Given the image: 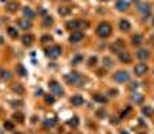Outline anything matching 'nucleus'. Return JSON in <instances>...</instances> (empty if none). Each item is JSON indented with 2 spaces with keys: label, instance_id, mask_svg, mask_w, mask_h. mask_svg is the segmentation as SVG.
I'll return each instance as SVG.
<instances>
[{
  "label": "nucleus",
  "instance_id": "obj_16",
  "mask_svg": "<svg viewBox=\"0 0 154 134\" xmlns=\"http://www.w3.org/2000/svg\"><path fill=\"white\" fill-rule=\"evenodd\" d=\"M119 26H120V29H122V31H125V32H126V31H130V28H131V25H130V22H128V20H120V25H119Z\"/></svg>",
  "mask_w": 154,
  "mask_h": 134
},
{
  "label": "nucleus",
  "instance_id": "obj_31",
  "mask_svg": "<svg viewBox=\"0 0 154 134\" xmlns=\"http://www.w3.org/2000/svg\"><path fill=\"white\" fill-rule=\"evenodd\" d=\"M131 114V106H126V108H125V111H122V117H128V116Z\"/></svg>",
  "mask_w": 154,
  "mask_h": 134
},
{
  "label": "nucleus",
  "instance_id": "obj_27",
  "mask_svg": "<svg viewBox=\"0 0 154 134\" xmlns=\"http://www.w3.org/2000/svg\"><path fill=\"white\" fill-rule=\"evenodd\" d=\"M43 125H45V127H46V128H48V127H49V128H52L54 125H56V120H54V119H46V120H45V123H43Z\"/></svg>",
  "mask_w": 154,
  "mask_h": 134
},
{
  "label": "nucleus",
  "instance_id": "obj_11",
  "mask_svg": "<svg viewBox=\"0 0 154 134\" xmlns=\"http://www.w3.org/2000/svg\"><path fill=\"white\" fill-rule=\"evenodd\" d=\"M119 57H120V62H125V63H130V62H131V54H130V52H126L125 49L119 52Z\"/></svg>",
  "mask_w": 154,
  "mask_h": 134
},
{
  "label": "nucleus",
  "instance_id": "obj_6",
  "mask_svg": "<svg viewBox=\"0 0 154 134\" xmlns=\"http://www.w3.org/2000/svg\"><path fill=\"white\" fill-rule=\"evenodd\" d=\"M134 73H136V76H145L148 73V66L145 63H137L134 66Z\"/></svg>",
  "mask_w": 154,
  "mask_h": 134
},
{
  "label": "nucleus",
  "instance_id": "obj_17",
  "mask_svg": "<svg viewBox=\"0 0 154 134\" xmlns=\"http://www.w3.org/2000/svg\"><path fill=\"white\" fill-rule=\"evenodd\" d=\"M13 119H14V120H17L19 123H22V122H25V116H23L22 113L17 111V113H14V114H13Z\"/></svg>",
  "mask_w": 154,
  "mask_h": 134
},
{
  "label": "nucleus",
  "instance_id": "obj_43",
  "mask_svg": "<svg viewBox=\"0 0 154 134\" xmlns=\"http://www.w3.org/2000/svg\"><path fill=\"white\" fill-rule=\"evenodd\" d=\"M14 134H23V133H14Z\"/></svg>",
  "mask_w": 154,
  "mask_h": 134
},
{
  "label": "nucleus",
  "instance_id": "obj_14",
  "mask_svg": "<svg viewBox=\"0 0 154 134\" xmlns=\"http://www.w3.org/2000/svg\"><path fill=\"white\" fill-rule=\"evenodd\" d=\"M116 6H117V10H119V11H126V10H128V2H125V0H119V2L116 3Z\"/></svg>",
  "mask_w": 154,
  "mask_h": 134
},
{
  "label": "nucleus",
  "instance_id": "obj_5",
  "mask_svg": "<svg viewBox=\"0 0 154 134\" xmlns=\"http://www.w3.org/2000/svg\"><path fill=\"white\" fill-rule=\"evenodd\" d=\"M49 89L56 94V96H63V88L59 82H56V80H51L49 82Z\"/></svg>",
  "mask_w": 154,
  "mask_h": 134
},
{
  "label": "nucleus",
  "instance_id": "obj_39",
  "mask_svg": "<svg viewBox=\"0 0 154 134\" xmlns=\"http://www.w3.org/2000/svg\"><path fill=\"white\" fill-rule=\"evenodd\" d=\"M96 60H97L96 57H91V59H89V65H94V63H96Z\"/></svg>",
  "mask_w": 154,
  "mask_h": 134
},
{
  "label": "nucleus",
  "instance_id": "obj_1",
  "mask_svg": "<svg viewBox=\"0 0 154 134\" xmlns=\"http://www.w3.org/2000/svg\"><path fill=\"white\" fill-rule=\"evenodd\" d=\"M97 35L100 39H106V37H110L111 32H113V28H111V25L108 23V22H102L100 25L97 26V29H96Z\"/></svg>",
  "mask_w": 154,
  "mask_h": 134
},
{
  "label": "nucleus",
  "instance_id": "obj_44",
  "mask_svg": "<svg viewBox=\"0 0 154 134\" xmlns=\"http://www.w3.org/2000/svg\"><path fill=\"white\" fill-rule=\"evenodd\" d=\"M102 2H106V0H102Z\"/></svg>",
  "mask_w": 154,
  "mask_h": 134
},
{
  "label": "nucleus",
  "instance_id": "obj_22",
  "mask_svg": "<svg viewBox=\"0 0 154 134\" xmlns=\"http://www.w3.org/2000/svg\"><path fill=\"white\" fill-rule=\"evenodd\" d=\"M139 11L140 13H148L150 11V5L148 3H140L139 5Z\"/></svg>",
  "mask_w": 154,
  "mask_h": 134
},
{
  "label": "nucleus",
  "instance_id": "obj_42",
  "mask_svg": "<svg viewBox=\"0 0 154 134\" xmlns=\"http://www.w3.org/2000/svg\"><path fill=\"white\" fill-rule=\"evenodd\" d=\"M0 134H3V130H0Z\"/></svg>",
  "mask_w": 154,
  "mask_h": 134
},
{
  "label": "nucleus",
  "instance_id": "obj_2",
  "mask_svg": "<svg viewBox=\"0 0 154 134\" xmlns=\"http://www.w3.org/2000/svg\"><path fill=\"white\" fill-rule=\"evenodd\" d=\"M65 79H66V82L69 85H72V86H82L83 85V77L79 73H69V74L65 76Z\"/></svg>",
  "mask_w": 154,
  "mask_h": 134
},
{
  "label": "nucleus",
  "instance_id": "obj_12",
  "mask_svg": "<svg viewBox=\"0 0 154 134\" xmlns=\"http://www.w3.org/2000/svg\"><path fill=\"white\" fill-rule=\"evenodd\" d=\"M32 42H34V37H32V35H29V34H25L23 37H22V43L25 45V46H29Z\"/></svg>",
  "mask_w": 154,
  "mask_h": 134
},
{
  "label": "nucleus",
  "instance_id": "obj_25",
  "mask_svg": "<svg viewBox=\"0 0 154 134\" xmlns=\"http://www.w3.org/2000/svg\"><path fill=\"white\" fill-rule=\"evenodd\" d=\"M142 40H143V39H142V35H140V34H137V35H134V37H133V40H131V42H133L134 45H140V43H142Z\"/></svg>",
  "mask_w": 154,
  "mask_h": 134
},
{
  "label": "nucleus",
  "instance_id": "obj_45",
  "mask_svg": "<svg viewBox=\"0 0 154 134\" xmlns=\"http://www.w3.org/2000/svg\"><path fill=\"white\" fill-rule=\"evenodd\" d=\"M142 134H145V133H142Z\"/></svg>",
  "mask_w": 154,
  "mask_h": 134
},
{
  "label": "nucleus",
  "instance_id": "obj_34",
  "mask_svg": "<svg viewBox=\"0 0 154 134\" xmlns=\"http://www.w3.org/2000/svg\"><path fill=\"white\" fill-rule=\"evenodd\" d=\"M103 60H105V62H103V65H105L106 68L113 66V62H111V59H108V57H106V59H103Z\"/></svg>",
  "mask_w": 154,
  "mask_h": 134
},
{
  "label": "nucleus",
  "instance_id": "obj_41",
  "mask_svg": "<svg viewBox=\"0 0 154 134\" xmlns=\"http://www.w3.org/2000/svg\"><path fill=\"white\" fill-rule=\"evenodd\" d=\"M120 134H128V133H126V131H122V133H120Z\"/></svg>",
  "mask_w": 154,
  "mask_h": 134
},
{
  "label": "nucleus",
  "instance_id": "obj_7",
  "mask_svg": "<svg viewBox=\"0 0 154 134\" xmlns=\"http://www.w3.org/2000/svg\"><path fill=\"white\" fill-rule=\"evenodd\" d=\"M136 56H137V59H139V60H142V63H143L145 60H148V57H150V52H148V49L140 48L137 52H136Z\"/></svg>",
  "mask_w": 154,
  "mask_h": 134
},
{
  "label": "nucleus",
  "instance_id": "obj_37",
  "mask_svg": "<svg viewBox=\"0 0 154 134\" xmlns=\"http://www.w3.org/2000/svg\"><path fill=\"white\" fill-rule=\"evenodd\" d=\"M137 86H139L137 82H133V83H131V89H137Z\"/></svg>",
  "mask_w": 154,
  "mask_h": 134
},
{
  "label": "nucleus",
  "instance_id": "obj_36",
  "mask_svg": "<svg viewBox=\"0 0 154 134\" xmlns=\"http://www.w3.org/2000/svg\"><path fill=\"white\" fill-rule=\"evenodd\" d=\"M43 25H45V26H51V25H52V19H51V17H46Z\"/></svg>",
  "mask_w": 154,
  "mask_h": 134
},
{
  "label": "nucleus",
  "instance_id": "obj_46",
  "mask_svg": "<svg viewBox=\"0 0 154 134\" xmlns=\"http://www.w3.org/2000/svg\"><path fill=\"white\" fill-rule=\"evenodd\" d=\"M72 134H74V133H72Z\"/></svg>",
  "mask_w": 154,
  "mask_h": 134
},
{
  "label": "nucleus",
  "instance_id": "obj_33",
  "mask_svg": "<svg viewBox=\"0 0 154 134\" xmlns=\"http://www.w3.org/2000/svg\"><path fill=\"white\" fill-rule=\"evenodd\" d=\"M83 60V56H80V54H77L74 59H72V63H80V62Z\"/></svg>",
  "mask_w": 154,
  "mask_h": 134
},
{
  "label": "nucleus",
  "instance_id": "obj_35",
  "mask_svg": "<svg viewBox=\"0 0 154 134\" xmlns=\"http://www.w3.org/2000/svg\"><path fill=\"white\" fill-rule=\"evenodd\" d=\"M94 100L96 102H106V99H105L103 96H94Z\"/></svg>",
  "mask_w": 154,
  "mask_h": 134
},
{
  "label": "nucleus",
  "instance_id": "obj_28",
  "mask_svg": "<svg viewBox=\"0 0 154 134\" xmlns=\"http://www.w3.org/2000/svg\"><path fill=\"white\" fill-rule=\"evenodd\" d=\"M5 130L13 131V130H14V123H13L11 120H6V122H5Z\"/></svg>",
  "mask_w": 154,
  "mask_h": 134
},
{
  "label": "nucleus",
  "instance_id": "obj_21",
  "mask_svg": "<svg viewBox=\"0 0 154 134\" xmlns=\"http://www.w3.org/2000/svg\"><path fill=\"white\" fill-rule=\"evenodd\" d=\"M8 35H10L11 39H17V29L15 28H13V26H10V28H8Z\"/></svg>",
  "mask_w": 154,
  "mask_h": 134
},
{
  "label": "nucleus",
  "instance_id": "obj_20",
  "mask_svg": "<svg viewBox=\"0 0 154 134\" xmlns=\"http://www.w3.org/2000/svg\"><path fill=\"white\" fill-rule=\"evenodd\" d=\"M19 26H20V28H23V29H29L31 28V23H29V20H19Z\"/></svg>",
  "mask_w": 154,
  "mask_h": 134
},
{
  "label": "nucleus",
  "instance_id": "obj_13",
  "mask_svg": "<svg viewBox=\"0 0 154 134\" xmlns=\"http://www.w3.org/2000/svg\"><path fill=\"white\" fill-rule=\"evenodd\" d=\"M0 77H2L3 80H11L13 79V73H11V71H8V69H2V71H0Z\"/></svg>",
  "mask_w": 154,
  "mask_h": 134
},
{
  "label": "nucleus",
  "instance_id": "obj_30",
  "mask_svg": "<svg viewBox=\"0 0 154 134\" xmlns=\"http://www.w3.org/2000/svg\"><path fill=\"white\" fill-rule=\"evenodd\" d=\"M68 125H69V127H77V125H79V119H77V117H72V119H69Z\"/></svg>",
  "mask_w": 154,
  "mask_h": 134
},
{
  "label": "nucleus",
  "instance_id": "obj_8",
  "mask_svg": "<svg viewBox=\"0 0 154 134\" xmlns=\"http://www.w3.org/2000/svg\"><path fill=\"white\" fill-rule=\"evenodd\" d=\"M85 23L83 22H80V20H71V22H68L66 23V26H68V28L69 29H80V28H82V26H83Z\"/></svg>",
  "mask_w": 154,
  "mask_h": 134
},
{
  "label": "nucleus",
  "instance_id": "obj_32",
  "mask_svg": "<svg viewBox=\"0 0 154 134\" xmlns=\"http://www.w3.org/2000/svg\"><path fill=\"white\" fill-rule=\"evenodd\" d=\"M142 113H143L145 116H151V114H153V108H150V106H145V108L142 110Z\"/></svg>",
  "mask_w": 154,
  "mask_h": 134
},
{
  "label": "nucleus",
  "instance_id": "obj_19",
  "mask_svg": "<svg viewBox=\"0 0 154 134\" xmlns=\"http://www.w3.org/2000/svg\"><path fill=\"white\" fill-rule=\"evenodd\" d=\"M23 15H26L28 19H32L35 14H34V11L31 10V8H23Z\"/></svg>",
  "mask_w": 154,
  "mask_h": 134
},
{
  "label": "nucleus",
  "instance_id": "obj_40",
  "mask_svg": "<svg viewBox=\"0 0 154 134\" xmlns=\"http://www.w3.org/2000/svg\"><path fill=\"white\" fill-rule=\"evenodd\" d=\"M111 120H113V123H114V125H117V123H119V119H117V117H113Z\"/></svg>",
  "mask_w": 154,
  "mask_h": 134
},
{
  "label": "nucleus",
  "instance_id": "obj_26",
  "mask_svg": "<svg viewBox=\"0 0 154 134\" xmlns=\"http://www.w3.org/2000/svg\"><path fill=\"white\" fill-rule=\"evenodd\" d=\"M69 13H71L69 8H65V6H63V8L60 6V8H59V14H60V15H68Z\"/></svg>",
  "mask_w": 154,
  "mask_h": 134
},
{
  "label": "nucleus",
  "instance_id": "obj_10",
  "mask_svg": "<svg viewBox=\"0 0 154 134\" xmlns=\"http://www.w3.org/2000/svg\"><path fill=\"white\" fill-rule=\"evenodd\" d=\"M83 97L82 96H79V94H76V96H72L71 97V103L74 105V106H80V105H83Z\"/></svg>",
  "mask_w": 154,
  "mask_h": 134
},
{
  "label": "nucleus",
  "instance_id": "obj_38",
  "mask_svg": "<svg viewBox=\"0 0 154 134\" xmlns=\"http://www.w3.org/2000/svg\"><path fill=\"white\" fill-rule=\"evenodd\" d=\"M51 42V35H49V37H48V35H45V37H42V42Z\"/></svg>",
  "mask_w": 154,
  "mask_h": 134
},
{
  "label": "nucleus",
  "instance_id": "obj_9",
  "mask_svg": "<svg viewBox=\"0 0 154 134\" xmlns=\"http://www.w3.org/2000/svg\"><path fill=\"white\" fill-rule=\"evenodd\" d=\"M69 40H71L72 43H77V42H80V40H83V32L74 31V32H72V35L69 37Z\"/></svg>",
  "mask_w": 154,
  "mask_h": 134
},
{
  "label": "nucleus",
  "instance_id": "obj_24",
  "mask_svg": "<svg viewBox=\"0 0 154 134\" xmlns=\"http://www.w3.org/2000/svg\"><path fill=\"white\" fill-rule=\"evenodd\" d=\"M17 74H19V76H26V69L23 68V65H17Z\"/></svg>",
  "mask_w": 154,
  "mask_h": 134
},
{
  "label": "nucleus",
  "instance_id": "obj_4",
  "mask_svg": "<svg viewBox=\"0 0 154 134\" xmlns=\"http://www.w3.org/2000/svg\"><path fill=\"white\" fill-rule=\"evenodd\" d=\"M114 80L119 83H125L130 80V73L128 71H117V73L114 74Z\"/></svg>",
  "mask_w": 154,
  "mask_h": 134
},
{
  "label": "nucleus",
  "instance_id": "obj_18",
  "mask_svg": "<svg viewBox=\"0 0 154 134\" xmlns=\"http://www.w3.org/2000/svg\"><path fill=\"white\" fill-rule=\"evenodd\" d=\"M133 102L137 103V105L143 103V96L142 94H133Z\"/></svg>",
  "mask_w": 154,
  "mask_h": 134
},
{
  "label": "nucleus",
  "instance_id": "obj_15",
  "mask_svg": "<svg viewBox=\"0 0 154 134\" xmlns=\"http://www.w3.org/2000/svg\"><path fill=\"white\" fill-rule=\"evenodd\" d=\"M11 89H13L14 93H17V94H23V93H25V88H23L20 83H15V85H13V86H11Z\"/></svg>",
  "mask_w": 154,
  "mask_h": 134
},
{
  "label": "nucleus",
  "instance_id": "obj_23",
  "mask_svg": "<svg viewBox=\"0 0 154 134\" xmlns=\"http://www.w3.org/2000/svg\"><path fill=\"white\" fill-rule=\"evenodd\" d=\"M17 8H19V5H17V3L14 2V3H8V6H6V10L10 11V13H14V11L17 10Z\"/></svg>",
  "mask_w": 154,
  "mask_h": 134
},
{
  "label": "nucleus",
  "instance_id": "obj_29",
  "mask_svg": "<svg viewBox=\"0 0 154 134\" xmlns=\"http://www.w3.org/2000/svg\"><path fill=\"white\" fill-rule=\"evenodd\" d=\"M54 100H56V99H54V96H51V94H48V96H45V102H46V103L52 105V103H54Z\"/></svg>",
  "mask_w": 154,
  "mask_h": 134
},
{
  "label": "nucleus",
  "instance_id": "obj_3",
  "mask_svg": "<svg viewBox=\"0 0 154 134\" xmlns=\"http://www.w3.org/2000/svg\"><path fill=\"white\" fill-rule=\"evenodd\" d=\"M45 54H46L49 59H57V57H60V56H62V48L56 45V46L48 48L46 51H45Z\"/></svg>",
  "mask_w": 154,
  "mask_h": 134
}]
</instances>
